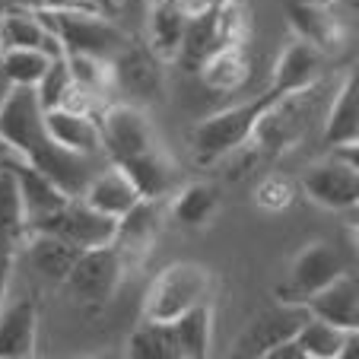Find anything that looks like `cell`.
Wrapping results in <instances>:
<instances>
[{
  "label": "cell",
  "instance_id": "obj_1",
  "mask_svg": "<svg viewBox=\"0 0 359 359\" xmlns=\"http://www.w3.org/2000/svg\"><path fill=\"white\" fill-rule=\"evenodd\" d=\"M48 32L57 39L61 51L76 55H95L105 61H115L130 45V35L118 26V20L93 10H61V7H35Z\"/></svg>",
  "mask_w": 359,
  "mask_h": 359
},
{
  "label": "cell",
  "instance_id": "obj_2",
  "mask_svg": "<svg viewBox=\"0 0 359 359\" xmlns=\"http://www.w3.org/2000/svg\"><path fill=\"white\" fill-rule=\"evenodd\" d=\"M213 273L194 261H175L163 267L147 286L140 315L147 321H175L182 312L201 302H210Z\"/></svg>",
  "mask_w": 359,
  "mask_h": 359
},
{
  "label": "cell",
  "instance_id": "obj_3",
  "mask_svg": "<svg viewBox=\"0 0 359 359\" xmlns=\"http://www.w3.org/2000/svg\"><path fill=\"white\" fill-rule=\"evenodd\" d=\"M273 99V93H261L258 99L238 102L229 109L217 111V115L203 118L194 130H191V149L201 163H217L226 159L229 153H236L238 147H248L251 134H255V124H258L261 111L267 109V102Z\"/></svg>",
  "mask_w": 359,
  "mask_h": 359
},
{
  "label": "cell",
  "instance_id": "obj_4",
  "mask_svg": "<svg viewBox=\"0 0 359 359\" xmlns=\"http://www.w3.org/2000/svg\"><path fill=\"white\" fill-rule=\"evenodd\" d=\"M245 39H248V10L238 0H229L226 7H217V10L191 13L175 64L197 74V67L213 51H219L223 45H245Z\"/></svg>",
  "mask_w": 359,
  "mask_h": 359
},
{
  "label": "cell",
  "instance_id": "obj_5",
  "mask_svg": "<svg viewBox=\"0 0 359 359\" xmlns=\"http://www.w3.org/2000/svg\"><path fill=\"white\" fill-rule=\"evenodd\" d=\"M102 134V153L109 163H128L147 149L159 147V137L147 111L134 102H105V109L95 111Z\"/></svg>",
  "mask_w": 359,
  "mask_h": 359
},
{
  "label": "cell",
  "instance_id": "obj_6",
  "mask_svg": "<svg viewBox=\"0 0 359 359\" xmlns=\"http://www.w3.org/2000/svg\"><path fill=\"white\" fill-rule=\"evenodd\" d=\"M124 271L128 267H124L121 255L115 251V245H102V248L80 251V258L74 261L64 286H67V292L76 302L105 305L121 286Z\"/></svg>",
  "mask_w": 359,
  "mask_h": 359
},
{
  "label": "cell",
  "instance_id": "obj_7",
  "mask_svg": "<svg viewBox=\"0 0 359 359\" xmlns=\"http://www.w3.org/2000/svg\"><path fill=\"white\" fill-rule=\"evenodd\" d=\"M115 229H118V219L93 210L83 197H70L61 210L51 213L41 223H35L29 232H48V236L64 238L74 248L89 251V248H102V245L115 242Z\"/></svg>",
  "mask_w": 359,
  "mask_h": 359
},
{
  "label": "cell",
  "instance_id": "obj_8",
  "mask_svg": "<svg viewBox=\"0 0 359 359\" xmlns=\"http://www.w3.org/2000/svg\"><path fill=\"white\" fill-rule=\"evenodd\" d=\"M299 188L312 203L325 210H356L359 203V163H346L340 156H325L309 165L299 178Z\"/></svg>",
  "mask_w": 359,
  "mask_h": 359
},
{
  "label": "cell",
  "instance_id": "obj_9",
  "mask_svg": "<svg viewBox=\"0 0 359 359\" xmlns=\"http://www.w3.org/2000/svg\"><path fill=\"white\" fill-rule=\"evenodd\" d=\"M305 318H309V312H305L302 302H283L280 299L277 305H271V309H264V312L251 318V325L232 344V353L236 356H267V350L296 337Z\"/></svg>",
  "mask_w": 359,
  "mask_h": 359
},
{
  "label": "cell",
  "instance_id": "obj_10",
  "mask_svg": "<svg viewBox=\"0 0 359 359\" xmlns=\"http://www.w3.org/2000/svg\"><path fill=\"white\" fill-rule=\"evenodd\" d=\"M0 137L20 159L45 140V109L32 86H13L0 109Z\"/></svg>",
  "mask_w": 359,
  "mask_h": 359
},
{
  "label": "cell",
  "instance_id": "obj_11",
  "mask_svg": "<svg viewBox=\"0 0 359 359\" xmlns=\"http://www.w3.org/2000/svg\"><path fill=\"white\" fill-rule=\"evenodd\" d=\"M346 271V261L334 245L327 242H309L290 264V277L280 286L283 302H305L315 290L331 283L337 273Z\"/></svg>",
  "mask_w": 359,
  "mask_h": 359
},
{
  "label": "cell",
  "instance_id": "obj_12",
  "mask_svg": "<svg viewBox=\"0 0 359 359\" xmlns=\"http://www.w3.org/2000/svg\"><path fill=\"white\" fill-rule=\"evenodd\" d=\"M26 163L32 169H39L45 178L57 184L67 197H80L86 191L89 178L95 175V165H99V156H83V153H74V149H64L61 143H55L51 137L39 143L26 156Z\"/></svg>",
  "mask_w": 359,
  "mask_h": 359
},
{
  "label": "cell",
  "instance_id": "obj_13",
  "mask_svg": "<svg viewBox=\"0 0 359 359\" xmlns=\"http://www.w3.org/2000/svg\"><path fill=\"white\" fill-rule=\"evenodd\" d=\"M163 67L147 45H134L130 41L121 55L111 61V74H115V93L128 95L124 102H156L163 93Z\"/></svg>",
  "mask_w": 359,
  "mask_h": 359
},
{
  "label": "cell",
  "instance_id": "obj_14",
  "mask_svg": "<svg viewBox=\"0 0 359 359\" xmlns=\"http://www.w3.org/2000/svg\"><path fill=\"white\" fill-rule=\"evenodd\" d=\"M325 51L312 45L305 39H290L283 45V51L277 55L271 70V93L273 95H290V93H302L309 86H318L321 74H325Z\"/></svg>",
  "mask_w": 359,
  "mask_h": 359
},
{
  "label": "cell",
  "instance_id": "obj_15",
  "mask_svg": "<svg viewBox=\"0 0 359 359\" xmlns=\"http://www.w3.org/2000/svg\"><path fill=\"white\" fill-rule=\"evenodd\" d=\"M163 213H165V197L163 201H147L143 197L137 207H130L121 219H118L115 229V251L121 255L124 267L140 264L149 255L153 242L159 236V226H163Z\"/></svg>",
  "mask_w": 359,
  "mask_h": 359
},
{
  "label": "cell",
  "instance_id": "obj_16",
  "mask_svg": "<svg viewBox=\"0 0 359 359\" xmlns=\"http://www.w3.org/2000/svg\"><path fill=\"white\" fill-rule=\"evenodd\" d=\"M302 305L312 318L337 325V327H344V331H359V280H356V273L346 267L331 283L315 290Z\"/></svg>",
  "mask_w": 359,
  "mask_h": 359
},
{
  "label": "cell",
  "instance_id": "obj_17",
  "mask_svg": "<svg viewBox=\"0 0 359 359\" xmlns=\"http://www.w3.org/2000/svg\"><path fill=\"white\" fill-rule=\"evenodd\" d=\"M188 20L191 10L184 7V0H153L147 13V48L163 64H175Z\"/></svg>",
  "mask_w": 359,
  "mask_h": 359
},
{
  "label": "cell",
  "instance_id": "obj_18",
  "mask_svg": "<svg viewBox=\"0 0 359 359\" xmlns=\"http://www.w3.org/2000/svg\"><path fill=\"white\" fill-rule=\"evenodd\" d=\"M45 134L64 149H74L83 156H99L102 153V134L95 111H80V109H48L45 111Z\"/></svg>",
  "mask_w": 359,
  "mask_h": 359
},
{
  "label": "cell",
  "instance_id": "obj_19",
  "mask_svg": "<svg viewBox=\"0 0 359 359\" xmlns=\"http://www.w3.org/2000/svg\"><path fill=\"white\" fill-rule=\"evenodd\" d=\"M80 197L93 210L105 213V217H111V219H121L130 207H137V203L143 201L137 184L130 182V175L118 163H109L105 169L95 172Z\"/></svg>",
  "mask_w": 359,
  "mask_h": 359
},
{
  "label": "cell",
  "instance_id": "obj_20",
  "mask_svg": "<svg viewBox=\"0 0 359 359\" xmlns=\"http://www.w3.org/2000/svg\"><path fill=\"white\" fill-rule=\"evenodd\" d=\"M39 353V309L29 299L0 309V359H29Z\"/></svg>",
  "mask_w": 359,
  "mask_h": 359
},
{
  "label": "cell",
  "instance_id": "obj_21",
  "mask_svg": "<svg viewBox=\"0 0 359 359\" xmlns=\"http://www.w3.org/2000/svg\"><path fill=\"white\" fill-rule=\"evenodd\" d=\"M10 48H41L48 55H64L57 39L48 32L41 16L29 4L0 10V51H10Z\"/></svg>",
  "mask_w": 359,
  "mask_h": 359
},
{
  "label": "cell",
  "instance_id": "obj_22",
  "mask_svg": "<svg viewBox=\"0 0 359 359\" xmlns=\"http://www.w3.org/2000/svg\"><path fill=\"white\" fill-rule=\"evenodd\" d=\"M13 172H16V184H20V197H22V213H26V226L32 229L35 223L48 219L51 213H57L64 203L70 201L51 178H45L39 169L16 156L13 159Z\"/></svg>",
  "mask_w": 359,
  "mask_h": 359
},
{
  "label": "cell",
  "instance_id": "obj_23",
  "mask_svg": "<svg viewBox=\"0 0 359 359\" xmlns=\"http://www.w3.org/2000/svg\"><path fill=\"white\" fill-rule=\"evenodd\" d=\"M121 169L128 172L130 182L140 191V197H147V201H163V197H169L178 188V165L172 163V156L163 149V143L140 153V156L128 159V163H121Z\"/></svg>",
  "mask_w": 359,
  "mask_h": 359
},
{
  "label": "cell",
  "instance_id": "obj_24",
  "mask_svg": "<svg viewBox=\"0 0 359 359\" xmlns=\"http://www.w3.org/2000/svg\"><path fill=\"white\" fill-rule=\"evenodd\" d=\"M290 22L296 29L299 39L312 41L318 51L331 55L337 51L340 41L346 35V26L340 16H334L331 4L327 7H318V4H302V0H292L290 4Z\"/></svg>",
  "mask_w": 359,
  "mask_h": 359
},
{
  "label": "cell",
  "instance_id": "obj_25",
  "mask_svg": "<svg viewBox=\"0 0 359 359\" xmlns=\"http://www.w3.org/2000/svg\"><path fill=\"white\" fill-rule=\"evenodd\" d=\"M219 191L207 182H191L175 188L165 197V213H172L178 226H188V229H203L210 226L213 217L219 213Z\"/></svg>",
  "mask_w": 359,
  "mask_h": 359
},
{
  "label": "cell",
  "instance_id": "obj_26",
  "mask_svg": "<svg viewBox=\"0 0 359 359\" xmlns=\"http://www.w3.org/2000/svg\"><path fill=\"white\" fill-rule=\"evenodd\" d=\"M296 344L305 359H350L356 353L359 331H344L309 315L305 325L296 331Z\"/></svg>",
  "mask_w": 359,
  "mask_h": 359
},
{
  "label": "cell",
  "instance_id": "obj_27",
  "mask_svg": "<svg viewBox=\"0 0 359 359\" xmlns=\"http://www.w3.org/2000/svg\"><path fill=\"white\" fill-rule=\"evenodd\" d=\"M327 147H344V143H359V80L356 70L346 74L340 83L337 95L331 99V109L325 115V128H321Z\"/></svg>",
  "mask_w": 359,
  "mask_h": 359
},
{
  "label": "cell",
  "instance_id": "obj_28",
  "mask_svg": "<svg viewBox=\"0 0 359 359\" xmlns=\"http://www.w3.org/2000/svg\"><path fill=\"white\" fill-rule=\"evenodd\" d=\"M197 76L213 93H236L251 80V57L245 45H223L197 67Z\"/></svg>",
  "mask_w": 359,
  "mask_h": 359
},
{
  "label": "cell",
  "instance_id": "obj_29",
  "mask_svg": "<svg viewBox=\"0 0 359 359\" xmlns=\"http://www.w3.org/2000/svg\"><path fill=\"white\" fill-rule=\"evenodd\" d=\"M172 340H175L178 359H203L210 356L213 346V309L210 302H201L188 312H182L175 321H169Z\"/></svg>",
  "mask_w": 359,
  "mask_h": 359
},
{
  "label": "cell",
  "instance_id": "obj_30",
  "mask_svg": "<svg viewBox=\"0 0 359 359\" xmlns=\"http://www.w3.org/2000/svg\"><path fill=\"white\" fill-rule=\"evenodd\" d=\"M22 245H26L29 264H32L41 277L55 280V283H64L70 267H74V261L80 258V248L67 245L57 236H48V232H29Z\"/></svg>",
  "mask_w": 359,
  "mask_h": 359
},
{
  "label": "cell",
  "instance_id": "obj_31",
  "mask_svg": "<svg viewBox=\"0 0 359 359\" xmlns=\"http://www.w3.org/2000/svg\"><path fill=\"white\" fill-rule=\"evenodd\" d=\"M70 70V80L74 86L93 102L99 109V102H105L111 93H115V74H111V61L95 55H76V51H67L64 55Z\"/></svg>",
  "mask_w": 359,
  "mask_h": 359
},
{
  "label": "cell",
  "instance_id": "obj_32",
  "mask_svg": "<svg viewBox=\"0 0 359 359\" xmlns=\"http://www.w3.org/2000/svg\"><path fill=\"white\" fill-rule=\"evenodd\" d=\"M128 356L134 359H178L169 321H147L134 327L128 337Z\"/></svg>",
  "mask_w": 359,
  "mask_h": 359
},
{
  "label": "cell",
  "instance_id": "obj_33",
  "mask_svg": "<svg viewBox=\"0 0 359 359\" xmlns=\"http://www.w3.org/2000/svg\"><path fill=\"white\" fill-rule=\"evenodd\" d=\"M51 57L55 55H48L41 48H10V51H0V74L13 86H35Z\"/></svg>",
  "mask_w": 359,
  "mask_h": 359
},
{
  "label": "cell",
  "instance_id": "obj_34",
  "mask_svg": "<svg viewBox=\"0 0 359 359\" xmlns=\"http://www.w3.org/2000/svg\"><path fill=\"white\" fill-rule=\"evenodd\" d=\"M70 86H74V80H70V70H67V61H64V55H55L51 61H48L45 74L39 76V83H35V95H39L41 109H61L64 99H67Z\"/></svg>",
  "mask_w": 359,
  "mask_h": 359
},
{
  "label": "cell",
  "instance_id": "obj_35",
  "mask_svg": "<svg viewBox=\"0 0 359 359\" xmlns=\"http://www.w3.org/2000/svg\"><path fill=\"white\" fill-rule=\"evenodd\" d=\"M292 197H296V184L286 175H267L264 182L255 188V203H258V210H264V213L286 210L292 203Z\"/></svg>",
  "mask_w": 359,
  "mask_h": 359
},
{
  "label": "cell",
  "instance_id": "obj_36",
  "mask_svg": "<svg viewBox=\"0 0 359 359\" xmlns=\"http://www.w3.org/2000/svg\"><path fill=\"white\" fill-rule=\"evenodd\" d=\"M16 251H20V248L0 245V309L7 305V292H10V280H13V261H16Z\"/></svg>",
  "mask_w": 359,
  "mask_h": 359
},
{
  "label": "cell",
  "instance_id": "obj_37",
  "mask_svg": "<svg viewBox=\"0 0 359 359\" xmlns=\"http://www.w3.org/2000/svg\"><path fill=\"white\" fill-rule=\"evenodd\" d=\"M93 4H95V10H99V13L118 20V13L124 10V4H128V0H93Z\"/></svg>",
  "mask_w": 359,
  "mask_h": 359
},
{
  "label": "cell",
  "instance_id": "obj_38",
  "mask_svg": "<svg viewBox=\"0 0 359 359\" xmlns=\"http://www.w3.org/2000/svg\"><path fill=\"white\" fill-rule=\"evenodd\" d=\"M229 0H184V7L191 13H201V10H217V7H226Z\"/></svg>",
  "mask_w": 359,
  "mask_h": 359
},
{
  "label": "cell",
  "instance_id": "obj_39",
  "mask_svg": "<svg viewBox=\"0 0 359 359\" xmlns=\"http://www.w3.org/2000/svg\"><path fill=\"white\" fill-rule=\"evenodd\" d=\"M10 89H13V83H10V80H7V76L0 74V109H4V102H7Z\"/></svg>",
  "mask_w": 359,
  "mask_h": 359
},
{
  "label": "cell",
  "instance_id": "obj_40",
  "mask_svg": "<svg viewBox=\"0 0 359 359\" xmlns=\"http://www.w3.org/2000/svg\"><path fill=\"white\" fill-rule=\"evenodd\" d=\"M10 159H16V153L4 143V137H0V163H10Z\"/></svg>",
  "mask_w": 359,
  "mask_h": 359
},
{
  "label": "cell",
  "instance_id": "obj_41",
  "mask_svg": "<svg viewBox=\"0 0 359 359\" xmlns=\"http://www.w3.org/2000/svg\"><path fill=\"white\" fill-rule=\"evenodd\" d=\"M302 4H318V7H327V4H334V0H302Z\"/></svg>",
  "mask_w": 359,
  "mask_h": 359
}]
</instances>
